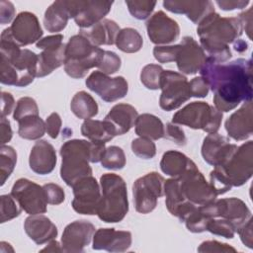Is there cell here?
I'll use <instances>...</instances> for the list:
<instances>
[{"mask_svg": "<svg viewBox=\"0 0 253 253\" xmlns=\"http://www.w3.org/2000/svg\"><path fill=\"white\" fill-rule=\"evenodd\" d=\"M138 117L136 109L125 103L115 105L104 119L111 133L115 136L125 134L135 125Z\"/></svg>", "mask_w": 253, "mask_h": 253, "instance_id": "cb8c5ba5", "label": "cell"}, {"mask_svg": "<svg viewBox=\"0 0 253 253\" xmlns=\"http://www.w3.org/2000/svg\"><path fill=\"white\" fill-rule=\"evenodd\" d=\"M129 13L137 20H144L150 16L156 5L155 1H126Z\"/></svg>", "mask_w": 253, "mask_h": 253, "instance_id": "f6af8a7d", "label": "cell"}, {"mask_svg": "<svg viewBox=\"0 0 253 253\" xmlns=\"http://www.w3.org/2000/svg\"><path fill=\"white\" fill-rule=\"evenodd\" d=\"M100 187L102 197L97 215L107 223L122 221L128 211L125 180L115 173H106L100 178Z\"/></svg>", "mask_w": 253, "mask_h": 253, "instance_id": "277c9868", "label": "cell"}, {"mask_svg": "<svg viewBox=\"0 0 253 253\" xmlns=\"http://www.w3.org/2000/svg\"><path fill=\"white\" fill-rule=\"evenodd\" d=\"M42 252H62V246H60V244L56 241V240H51L49 241V243L47 244L46 247H44L43 249L41 250Z\"/></svg>", "mask_w": 253, "mask_h": 253, "instance_id": "94428289", "label": "cell"}, {"mask_svg": "<svg viewBox=\"0 0 253 253\" xmlns=\"http://www.w3.org/2000/svg\"><path fill=\"white\" fill-rule=\"evenodd\" d=\"M15 16L14 5L5 0L0 1V22L2 25L10 23Z\"/></svg>", "mask_w": 253, "mask_h": 253, "instance_id": "db71d44e", "label": "cell"}, {"mask_svg": "<svg viewBox=\"0 0 253 253\" xmlns=\"http://www.w3.org/2000/svg\"><path fill=\"white\" fill-rule=\"evenodd\" d=\"M32 115H39V107L35 99L31 97H23L19 99L14 109V120L19 122L21 119Z\"/></svg>", "mask_w": 253, "mask_h": 253, "instance_id": "ee69618b", "label": "cell"}, {"mask_svg": "<svg viewBox=\"0 0 253 253\" xmlns=\"http://www.w3.org/2000/svg\"><path fill=\"white\" fill-rule=\"evenodd\" d=\"M95 233V226L88 220H75L66 225L61 237L63 252H81L90 244Z\"/></svg>", "mask_w": 253, "mask_h": 253, "instance_id": "d6986e66", "label": "cell"}, {"mask_svg": "<svg viewBox=\"0 0 253 253\" xmlns=\"http://www.w3.org/2000/svg\"><path fill=\"white\" fill-rule=\"evenodd\" d=\"M214 169L232 187L245 184L253 174V141L249 140L240 146L221 164Z\"/></svg>", "mask_w": 253, "mask_h": 253, "instance_id": "ba28073f", "label": "cell"}, {"mask_svg": "<svg viewBox=\"0 0 253 253\" xmlns=\"http://www.w3.org/2000/svg\"><path fill=\"white\" fill-rule=\"evenodd\" d=\"M18 133L24 139L37 140L41 138L45 129V122H43L39 115H32L21 119L19 122Z\"/></svg>", "mask_w": 253, "mask_h": 253, "instance_id": "e575fe53", "label": "cell"}, {"mask_svg": "<svg viewBox=\"0 0 253 253\" xmlns=\"http://www.w3.org/2000/svg\"><path fill=\"white\" fill-rule=\"evenodd\" d=\"M213 92V105L219 112H229L241 102L252 101V61L238 58L222 64L207 58L200 69Z\"/></svg>", "mask_w": 253, "mask_h": 253, "instance_id": "6da1fadb", "label": "cell"}, {"mask_svg": "<svg viewBox=\"0 0 253 253\" xmlns=\"http://www.w3.org/2000/svg\"><path fill=\"white\" fill-rule=\"evenodd\" d=\"M135 133L139 137L157 140L164 137L165 126L161 120L151 114H142L135 122Z\"/></svg>", "mask_w": 253, "mask_h": 253, "instance_id": "d6a6232c", "label": "cell"}, {"mask_svg": "<svg viewBox=\"0 0 253 253\" xmlns=\"http://www.w3.org/2000/svg\"><path fill=\"white\" fill-rule=\"evenodd\" d=\"M164 136L174 141L178 145H185L187 142V138L184 130L173 123H169L166 125Z\"/></svg>", "mask_w": 253, "mask_h": 253, "instance_id": "f907efd6", "label": "cell"}, {"mask_svg": "<svg viewBox=\"0 0 253 253\" xmlns=\"http://www.w3.org/2000/svg\"><path fill=\"white\" fill-rule=\"evenodd\" d=\"M86 86L105 102H115L124 98L128 91L127 81L123 76L109 77L101 71H93L85 81Z\"/></svg>", "mask_w": 253, "mask_h": 253, "instance_id": "2e32d148", "label": "cell"}, {"mask_svg": "<svg viewBox=\"0 0 253 253\" xmlns=\"http://www.w3.org/2000/svg\"><path fill=\"white\" fill-rule=\"evenodd\" d=\"M165 205L169 212L184 221L198 206L189 202L182 194L177 178H171L164 183Z\"/></svg>", "mask_w": 253, "mask_h": 253, "instance_id": "484cf974", "label": "cell"}, {"mask_svg": "<svg viewBox=\"0 0 253 253\" xmlns=\"http://www.w3.org/2000/svg\"><path fill=\"white\" fill-rule=\"evenodd\" d=\"M177 179L184 197L196 206L208 205L217 197L195 162Z\"/></svg>", "mask_w": 253, "mask_h": 253, "instance_id": "8fae6325", "label": "cell"}, {"mask_svg": "<svg viewBox=\"0 0 253 253\" xmlns=\"http://www.w3.org/2000/svg\"><path fill=\"white\" fill-rule=\"evenodd\" d=\"M0 140H1V145H4L5 143L9 142L12 138V128L10 122L5 118L1 117V122H0Z\"/></svg>", "mask_w": 253, "mask_h": 253, "instance_id": "680465c9", "label": "cell"}, {"mask_svg": "<svg viewBox=\"0 0 253 253\" xmlns=\"http://www.w3.org/2000/svg\"><path fill=\"white\" fill-rule=\"evenodd\" d=\"M179 44L175 45H157L153 49L155 59L160 63H168L176 61Z\"/></svg>", "mask_w": 253, "mask_h": 253, "instance_id": "7dc6e473", "label": "cell"}, {"mask_svg": "<svg viewBox=\"0 0 253 253\" xmlns=\"http://www.w3.org/2000/svg\"><path fill=\"white\" fill-rule=\"evenodd\" d=\"M92 146V141L84 139H71L62 144L59 151L62 158L60 176L66 185L72 187L78 180L92 175L89 165Z\"/></svg>", "mask_w": 253, "mask_h": 253, "instance_id": "8992f818", "label": "cell"}, {"mask_svg": "<svg viewBox=\"0 0 253 253\" xmlns=\"http://www.w3.org/2000/svg\"><path fill=\"white\" fill-rule=\"evenodd\" d=\"M233 43H234V45H233L234 49H235L236 51H238V52H243V51H245V50L248 48L247 42H244L243 40H237V41H236L235 42H233Z\"/></svg>", "mask_w": 253, "mask_h": 253, "instance_id": "6125c7cd", "label": "cell"}, {"mask_svg": "<svg viewBox=\"0 0 253 253\" xmlns=\"http://www.w3.org/2000/svg\"><path fill=\"white\" fill-rule=\"evenodd\" d=\"M1 102V117H6L12 113L15 106V101L10 93L2 92Z\"/></svg>", "mask_w": 253, "mask_h": 253, "instance_id": "9f6ffc18", "label": "cell"}, {"mask_svg": "<svg viewBox=\"0 0 253 253\" xmlns=\"http://www.w3.org/2000/svg\"><path fill=\"white\" fill-rule=\"evenodd\" d=\"M22 211L21 207L17 203V201L10 195H2L1 196V206H0V213H1V223L9 221L20 215Z\"/></svg>", "mask_w": 253, "mask_h": 253, "instance_id": "b9f144b4", "label": "cell"}, {"mask_svg": "<svg viewBox=\"0 0 253 253\" xmlns=\"http://www.w3.org/2000/svg\"><path fill=\"white\" fill-rule=\"evenodd\" d=\"M42 188L46 197L47 204L56 206L63 203L65 199V194L63 189L59 185L54 183H47L43 185Z\"/></svg>", "mask_w": 253, "mask_h": 253, "instance_id": "c3c4849f", "label": "cell"}, {"mask_svg": "<svg viewBox=\"0 0 253 253\" xmlns=\"http://www.w3.org/2000/svg\"><path fill=\"white\" fill-rule=\"evenodd\" d=\"M70 19L66 1H55L45 11L43 17L44 28L50 33L62 31Z\"/></svg>", "mask_w": 253, "mask_h": 253, "instance_id": "1f68e13d", "label": "cell"}, {"mask_svg": "<svg viewBox=\"0 0 253 253\" xmlns=\"http://www.w3.org/2000/svg\"><path fill=\"white\" fill-rule=\"evenodd\" d=\"M198 252H219V253H228L236 252V249L226 243H221L216 240H208L201 243L198 247Z\"/></svg>", "mask_w": 253, "mask_h": 253, "instance_id": "681fc988", "label": "cell"}, {"mask_svg": "<svg viewBox=\"0 0 253 253\" xmlns=\"http://www.w3.org/2000/svg\"><path fill=\"white\" fill-rule=\"evenodd\" d=\"M164 178L157 172L147 173L135 180L132 195L136 211L145 214L156 208L158 198L164 195Z\"/></svg>", "mask_w": 253, "mask_h": 253, "instance_id": "9c48e42d", "label": "cell"}, {"mask_svg": "<svg viewBox=\"0 0 253 253\" xmlns=\"http://www.w3.org/2000/svg\"><path fill=\"white\" fill-rule=\"evenodd\" d=\"M237 148L236 144L230 143V140L217 132L209 133L202 145V155L204 160L212 166L224 162Z\"/></svg>", "mask_w": 253, "mask_h": 253, "instance_id": "7402d4cb", "label": "cell"}, {"mask_svg": "<svg viewBox=\"0 0 253 253\" xmlns=\"http://www.w3.org/2000/svg\"><path fill=\"white\" fill-rule=\"evenodd\" d=\"M252 101L245 102L225 121V129L228 136L236 141L249 138L253 132Z\"/></svg>", "mask_w": 253, "mask_h": 253, "instance_id": "d4e9b609", "label": "cell"}, {"mask_svg": "<svg viewBox=\"0 0 253 253\" xmlns=\"http://www.w3.org/2000/svg\"><path fill=\"white\" fill-rule=\"evenodd\" d=\"M222 121V113L206 102H193L174 114L172 123L203 129L208 133L217 132Z\"/></svg>", "mask_w": 253, "mask_h": 253, "instance_id": "52a82bcc", "label": "cell"}, {"mask_svg": "<svg viewBox=\"0 0 253 253\" xmlns=\"http://www.w3.org/2000/svg\"><path fill=\"white\" fill-rule=\"evenodd\" d=\"M61 118L57 113H51L45 120V129L51 138H56L61 127Z\"/></svg>", "mask_w": 253, "mask_h": 253, "instance_id": "f5cc1de1", "label": "cell"}, {"mask_svg": "<svg viewBox=\"0 0 253 253\" xmlns=\"http://www.w3.org/2000/svg\"><path fill=\"white\" fill-rule=\"evenodd\" d=\"M131 150L137 157L142 159H151L156 154L155 143L144 137L133 139L131 142Z\"/></svg>", "mask_w": 253, "mask_h": 253, "instance_id": "7bdbcfd3", "label": "cell"}, {"mask_svg": "<svg viewBox=\"0 0 253 253\" xmlns=\"http://www.w3.org/2000/svg\"><path fill=\"white\" fill-rule=\"evenodd\" d=\"M193 163L194 161L184 153L177 150H168L161 158L160 168L166 175L172 178H179Z\"/></svg>", "mask_w": 253, "mask_h": 253, "instance_id": "4dcf8cb0", "label": "cell"}, {"mask_svg": "<svg viewBox=\"0 0 253 253\" xmlns=\"http://www.w3.org/2000/svg\"><path fill=\"white\" fill-rule=\"evenodd\" d=\"M131 245V233L114 228H99L93 235V249L125 252Z\"/></svg>", "mask_w": 253, "mask_h": 253, "instance_id": "603a6c76", "label": "cell"}, {"mask_svg": "<svg viewBox=\"0 0 253 253\" xmlns=\"http://www.w3.org/2000/svg\"><path fill=\"white\" fill-rule=\"evenodd\" d=\"M243 28L238 17H220L213 12L207 16L197 28L201 46L207 58L222 63L231 56L229 43L235 42L242 35Z\"/></svg>", "mask_w": 253, "mask_h": 253, "instance_id": "7a4b0ae2", "label": "cell"}, {"mask_svg": "<svg viewBox=\"0 0 253 253\" xmlns=\"http://www.w3.org/2000/svg\"><path fill=\"white\" fill-rule=\"evenodd\" d=\"M147 35L155 44H168L175 42L180 35L178 23L163 11L154 13L146 22Z\"/></svg>", "mask_w": 253, "mask_h": 253, "instance_id": "ffe728a7", "label": "cell"}, {"mask_svg": "<svg viewBox=\"0 0 253 253\" xmlns=\"http://www.w3.org/2000/svg\"><path fill=\"white\" fill-rule=\"evenodd\" d=\"M115 43L120 50L126 53H134L142 47L143 40L135 29L125 28L119 32Z\"/></svg>", "mask_w": 253, "mask_h": 253, "instance_id": "8d00e7d4", "label": "cell"}, {"mask_svg": "<svg viewBox=\"0 0 253 253\" xmlns=\"http://www.w3.org/2000/svg\"><path fill=\"white\" fill-rule=\"evenodd\" d=\"M209 216L212 218L220 217L231 221L237 230L251 217V211L247 205L237 198H225L214 200L205 205Z\"/></svg>", "mask_w": 253, "mask_h": 253, "instance_id": "e0dca14e", "label": "cell"}, {"mask_svg": "<svg viewBox=\"0 0 253 253\" xmlns=\"http://www.w3.org/2000/svg\"><path fill=\"white\" fill-rule=\"evenodd\" d=\"M190 93L192 97L204 98L208 96L210 87L203 77H195L189 82Z\"/></svg>", "mask_w": 253, "mask_h": 253, "instance_id": "816d5d0a", "label": "cell"}, {"mask_svg": "<svg viewBox=\"0 0 253 253\" xmlns=\"http://www.w3.org/2000/svg\"><path fill=\"white\" fill-rule=\"evenodd\" d=\"M207 55L202 46L192 37H184L179 43L176 57L179 71L185 74H195L204 65Z\"/></svg>", "mask_w": 253, "mask_h": 253, "instance_id": "44dd1931", "label": "cell"}, {"mask_svg": "<svg viewBox=\"0 0 253 253\" xmlns=\"http://www.w3.org/2000/svg\"><path fill=\"white\" fill-rule=\"evenodd\" d=\"M164 8L175 14H185L194 24L199 25L207 16L214 12L211 1H164Z\"/></svg>", "mask_w": 253, "mask_h": 253, "instance_id": "83f0119b", "label": "cell"}, {"mask_svg": "<svg viewBox=\"0 0 253 253\" xmlns=\"http://www.w3.org/2000/svg\"><path fill=\"white\" fill-rule=\"evenodd\" d=\"M24 228L27 235L37 244L42 245L57 236V227L45 215L33 214L26 218Z\"/></svg>", "mask_w": 253, "mask_h": 253, "instance_id": "f1b7e54d", "label": "cell"}, {"mask_svg": "<svg viewBox=\"0 0 253 253\" xmlns=\"http://www.w3.org/2000/svg\"><path fill=\"white\" fill-rule=\"evenodd\" d=\"M74 199L71 206L80 214H97L101 202V187L96 179L90 175L78 180L73 186Z\"/></svg>", "mask_w": 253, "mask_h": 253, "instance_id": "5bb4252c", "label": "cell"}, {"mask_svg": "<svg viewBox=\"0 0 253 253\" xmlns=\"http://www.w3.org/2000/svg\"><path fill=\"white\" fill-rule=\"evenodd\" d=\"M62 40L61 34H55L42 38L36 43L38 48L42 49L38 54L37 77H44L64 64L66 44L62 42Z\"/></svg>", "mask_w": 253, "mask_h": 253, "instance_id": "4fadbf2b", "label": "cell"}, {"mask_svg": "<svg viewBox=\"0 0 253 253\" xmlns=\"http://www.w3.org/2000/svg\"><path fill=\"white\" fill-rule=\"evenodd\" d=\"M104 168L112 170L123 169L126 165V155L124 150L116 145L106 147L105 153L101 160Z\"/></svg>", "mask_w": 253, "mask_h": 253, "instance_id": "f35d334b", "label": "cell"}, {"mask_svg": "<svg viewBox=\"0 0 253 253\" xmlns=\"http://www.w3.org/2000/svg\"><path fill=\"white\" fill-rule=\"evenodd\" d=\"M207 230L214 235H219L224 238L231 239L237 232V227L225 218H212L207 225Z\"/></svg>", "mask_w": 253, "mask_h": 253, "instance_id": "60d3db41", "label": "cell"}, {"mask_svg": "<svg viewBox=\"0 0 253 253\" xmlns=\"http://www.w3.org/2000/svg\"><path fill=\"white\" fill-rule=\"evenodd\" d=\"M57 158L54 147L46 140L37 141L31 149L29 164L37 174L46 175L53 171Z\"/></svg>", "mask_w": 253, "mask_h": 253, "instance_id": "4316f807", "label": "cell"}, {"mask_svg": "<svg viewBox=\"0 0 253 253\" xmlns=\"http://www.w3.org/2000/svg\"><path fill=\"white\" fill-rule=\"evenodd\" d=\"M1 83L26 87L37 77L39 55L22 49L12 39L9 28L1 34Z\"/></svg>", "mask_w": 253, "mask_h": 253, "instance_id": "3957f363", "label": "cell"}, {"mask_svg": "<svg viewBox=\"0 0 253 253\" xmlns=\"http://www.w3.org/2000/svg\"><path fill=\"white\" fill-rule=\"evenodd\" d=\"M238 18L241 22L243 30H245L248 38L251 40L252 39V36H251V33H252V7L249 8L247 11L240 13Z\"/></svg>", "mask_w": 253, "mask_h": 253, "instance_id": "91938a15", "label": "cell"}, {"mask_svg": "<svg viewBox=\"0 0 253 253\" xmlns=\"http://www.w3.org/2000/svg\"><path fill=\"white\" fill-rule=\"evenodd\" d=\"M11 195L28 214H42L46 211L47 201L42 186L26 179H18L12 187Z\"/></svg>", "mask_w": 253, "mask_h": 253, "instance_id": "7c38bea8", "label": "cell"}, {"mask_svg": "<svg viewBox=\"0 0 253 253\" xmlns=\"http://www.w3.org/2000/svg\"><path fill=\"white\" fill-rule=\"evenodd\" d=\"M72 113L79 119L88 120L98 114L99 108L95 99L85 91L77 92L70 103Z\"/></svg>", "mask_w": 253, "mask_h": 253, "instance_id": "836d02e7", "label": "cell"}, {"mask_svg": "<svg viewBox=\"0 0 253 253\" xmlns=\"http://www.w3.org/2000/svg\"><path fill=\"white\" fill-rule=\"evenodd\" d=\"M81 133L93 142L106 143L114 138L105 122L99 120H85L81 126Z\"/></svg>", "mask_w": 253, "mask_h": 253, "instance_id": "d590c367", "label": "cell"}, {"mask_svg": "<svg viewBox=\"0 0 253 253\" xmlns=\"http://www.w3.org/2000/svg\"><path fill=\"white\" fill-rule=\"evenodd\" d=\"M120 31L121 29L115 21L104 19L88 29L80 30V34L85 36L96 46L112 45L116 42Z\"/></svg>", "mask_w": 253, "mask_h": 253, "instance_id": "f546056e", "label": "cell"}, {"mask_svg": "<svg viewBox=\"0 0 253 253\" xmlns=\"http://www.w3.org/2000/svg\"><path fill=\"white\" fill-rule=\"evenodd\" d=\"M9 31L13 41L20 47L37 43L42 37V30L37 16L27 11L16 16Z\"/></svg>", "mask_w": 253, "mask_h": 253, "instance_id": "ac0fdd59", "label": "cell"}, {"mask_svg": "<svg viewBox=\"0 0 253 253\" xmlns=\"http://www.w3.org/2000/svg\"><path fill=\"white\" fill-rule=\"evenodd\" d=\"M237 233L240 236L241 241L248 248H252V218L250 217L238 230Z\"/></svg>", "mask_w": 253, "mask_h": 253, "instance_id": "11a10c76", "label": "cell"}, {"mask_svg": "<svg viewBox=\"0 0 253 253\" xmlns=\"http://www.w3.org/2000/svg\"><path fill=\"white\" fill-rule=\"evenodd\" d=\"M121 65H122V60L117 53H115L114 51L105 50L103 58L98 66V69L99 71L109 75L119 71V69L121 68Z\"/></svg>", "mask_w": 253, "mask_h": 253, "instance_id": "bcb514c9", "label": "cell"}, {"mask_svg": "<svg viewBox=\"0 0 253 253\" xmlns=\"http://www.w3.org/2000/svg\"><path fill=\"white\" fill-rule=\"evenodd\" d=\"M163 68L158 64H147L145 65L140 72V81L141 83L150 90L160 89V79Z\"/></svg>", "mask_w": 253, "mask_h": 253, "instance_id": "ab89813d", "label": "cell"}, {"mask_svg": "<svg viewBox=\"0 0 253 253\" xmlns=\"http://www.w3.org/2000/svg\"><path fill=\"white\" fill-rule=\"evenodd\" d=\"M104 49L94 45L85 36L78 34L69 39L65 45L64 71L74 79L83 78L93 67H98Z\"/></svg>", "mask_w": 253, "mask_h": 253, "instance_id": "5b68a950", "label": "cell"}, {"mask_svg": "<svg viewBox=\"0 0 253 253\" xmlns=\"http://www.w3.org/2000/svg\"><path fill=\"white\" fill-rule=\"evenodd\" d=\"M113 5L112 1H66V6L70 18H73L76 25L83 29H88L104 20Z\"/></svg>", "mask_w": 253, "mask_h": 253, "instance_id": "9a60e30c", "label": "cell"}, {"mask_svg": "<svg viewBox=\"0 0 253 253\" xmlns=\"http://www.w3.org/2000/svg\"><path fill=\"white\" fill-rule=\"evenodd\" d=\"M17 162V153L12 146L1 145L0 148V181L1 186L12 174Z\"/></svg>", "mask_w": 253, "mask_h": 253, "instance_id": "74e56055", "label": "cell"}, {"mask_svg": "<svg viewBox=\"0 0 253 253\" xmlns=\"http://www.w3.org/2000/svg\"><path fill=\"white\" fill-rule=\"evenodd\" d=\"M162 90L159 105L164 111H173L190 100L191 93L187 78L181 73L172 70H163L160 79Z\"/></svg>", "mask_w": 253, "mask_h": 253, "instance_id": "30bf717a", "label": "cell"}, {"mask_svg": "<svg viewBox=\"0 0 253 253\" xmlns=\"http://www.w3.org/2000/svg\"><path fill=\"white\" fill-rule=\"evenodd\" d=\"M220 9L224 11H231L234 9H243L245 8L250 2L248 0H217L215 2Z\"/></svg>", "mask_w": 253, "mask_h": 253, "instance_id": "6f0895ef", "label": "cell"}]
</instances>
